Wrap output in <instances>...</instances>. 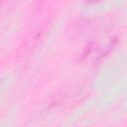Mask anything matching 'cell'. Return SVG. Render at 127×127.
Segmentation results:
<instances>
[{
	"label": "cell",
	"instance_id": "cell-1",
	"mask_svg": "<svg viewBox=\"0 0 127 127\" xmlns=\"http://www.w3.org/2000/svg\"><path fill=\"white\" fill-rule=\"evenodd\" d=\"M84 1L87 2V3H95V2H98L100 0H84Z\"/></svg>",
	"mask_w": 127,
	"mask_h": 127
}]
</instances>
